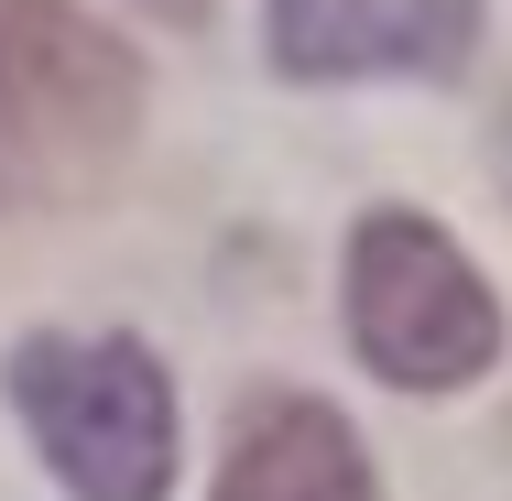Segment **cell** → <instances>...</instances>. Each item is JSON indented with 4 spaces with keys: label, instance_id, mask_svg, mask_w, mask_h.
Returning <instances> with one entry per match:
<instances>
[{
    "label": "cell",
    "instance_id": "obj_1",
    "mask_svg": "<svg viewBox=\"0 0 512 501\" xmlns=\"http://www.w3.org/2000/svg\"><path fill=\"white\" fill-rule=\"evenodd\" d=\"M142 66L66 0H0V218L88 197L131 153Z\"/></svg>",
    "mask_w": 512,
    "mask_h": 501
},
{
    "label": "cell",
    "instance_id": "obj_2",
    "mask_svg": "<svg viewBox=\"0 0 512 501\" xmlns=\"http://www.w3.org/2000/svg\"><path fill=\"white\" fill-rule=\"evenodd\" d=\"M11 403L44 469L77 501H164L175 491V382L142 338H22Z\"/></svg>",
    "mask_w": 512,
    "mask_h": 501
},
{
    "label": "cell",
    "instance_id": "obj_3",
    "mask_svg": "<svg viewBox=\"0 0 512 501\" xmlns=\"http://www.w3.org/2000/svg\"><path fill=\"white\" fill-rule=\"evenodd\" d=\"M349 338L393 393H458L502 360V305L447 229L371 207L349 229Z\"/></svg>",
    "mask_w": 512,
    "mask_h": 501
},
{
    "label": "cell",
    "instance_id": "obj_4",
    "mask_svg": "<svg viewBox=\"0 0 512 501\" xmlns=\"http://www.w3.org/2000/svg\"><path fill=\"white\" fill-rule=\"evenodd\" d=\"M480 0H273L284 77H458Z\"/></svg>",
    "mask_w": 512,
    "mask_h": 501
},
{
    "label": "cell",
    "instance_id": "obj_5",
    "mask_svg": "<svg viewBox=\"0 0 512 501\" xmlns=\"http://www.w3.org/2000/svg\"><path fill=\"white\" fill-rule=\"evenodd\" d=\"M207 501H382V480H371L349 414H327L316 393H262L240 403Z\"/></svg>",
    "mask_w": 512,
    "mask_h": 501
},
{
    "label": "cell",
    "instance_id": "obj_6",
    "mask_svg": "<svg viewBox=\"0 0 512 501\" xmlns=\"http://www.w3.org/2000/svg\"><path fill=\"white\" fill-rule=\"evenodd\" d=\"M142 11H175V22H197V11H207V0H142Z\"/></svg>",
    "mask_w": 512,
    "mask_h": 501
}]
</instances>
